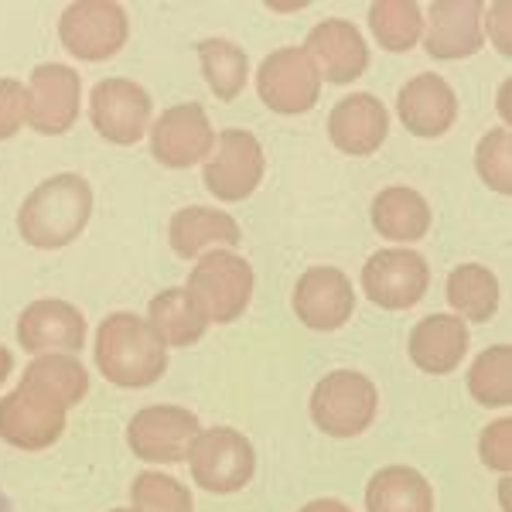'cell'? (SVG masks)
Segmentation results:
<instances>
[{
    "label": "cell",
    "instance_id": "obj_28",
    "mask_svg": "<svg viewBox=\"0 0 512 512\" xmlns=\"http://www.w3.org/2000/svg\"><path fill=\"white\" fill-rule=\"evenodd\" d=\"M369 28L386 52H407L424 35V11L414 0H376L369 7Z\"/></svg>",
    "mask_w": 512,
    "mask_h": 512
},
{
    "label": "cell",
    "instance_id": "obj_21",
    "mask_svg": "<svg viewBox=\"0 0 512 512\" xmlns=\"http://www.w3.org/2000/svg\"><path fill=\"white\" fill-rule=\"evenodd\" d=\"M468 342V325L458 315H427L410 332V359L420 373L448 376L465 362Z\"/></svg>",
    "mask_w": 512,
    "mask_h": 512
},
{
    "label": "cell",
    "instance_id": "obj_18",
    "mask_svg": "<svg viewBox=\"0 0 512 512\" xmlns=\"http://www.w3.org/2000/svg\"><path fill=\"white\" fill-rule=\"evenodd\" d=\"M424 48L434 59H468L482 48V4L478 0H437L427 7Z\"/></svg>",
    "mask_w": 512,
    "mask_h": 512
},
{
    "label": "cell",
    "instance_id": "obj_4",
    "mask_svg": "<svg viewBox=\"0 0 512 512\" xmlns=\"http://www.w3.org/2000/svg\"><path fill=\"white\" fill-rule=\"evenodd\" d=\"M379 410L373 379L355 369H335L311 393V420L328 437H355L369 431Z\"/></svg>",
    "mask_w": 512,
    "mask_h": 512
},
{
    "label": "cell",
    "instance_id": "obj_11",
    "mask_svg": "<svg viewBox=\"0 0 512 512\" xmlns=\"http://www.w3.org/2000/svg\"><path fill=\"white\" fill-rule=\"evenodd\" d=\"M256 93L274 113L294 117L308 113L321 96V76L304 55V48H277L260 62L256 72Z\"/></svg>",
    "mask_w": 512,
    "mask_h": 512
},
{
    "label": "cell",
    "instance_id": "obj_12",
    "mask_svg": "<svg viewBox=\"0 0 512 512\" xmlns=\"http://www.w3.org/2000/svg\"><path fill=\"white\" fill-rule=\"evenodd\" d=\"M151 96L130 79H103L89 93V120L96 134L110 144L130 147L147 134L151 123Z\"/></svg>",
    "mask_w": 512,
    "mask_h": 512
},
{
    "label": "cell",
    "instance_id": "obj_23",
    "mask_svg": "<svg viewBox=\"0 0 512 512\" xmlns=\"http://www.w3.org/2000/svg\"><path fill=\"white\" fill-rule=\"evenodd\" d=\"M373 229L383 239H396V243H414V239H424L427 229H431V205L424 202V195L414 192V188H383L373 198Z\"/></svg>",
    "mask_w": 512,
    "mask_h": 512
},
{
    "label": "cell",
    "instance_id": "obj_33",
    "mask_svg": "<svg viewBox=\"0 0 512 512\" xmlns=\"http://www.w3.org/2000/svg\"><path fill=\"white\" fill-rule=\"evenodd\" d=\"M28 123V86L18 79H0V140L14 137Z\"/></svg>",
    "mask_w": 512,
    "mask_h": 512
},
{
    "label": "cell",
    "instance_id": "obj_10",
    "mask_svg": "<svg viewBox=\"0 0 512 512\" xmlns=\"http://www.w3.org/2000/svg\"><path fill=\"white\" fill-rule=\"evenodd\" d=\"M431 284V267L417 250H379L362 267V294L386 311L414 308Z\"/></svg>",
    "mask_w": 512,
    "mask_h": 512
},
{
    "label": "cell",
    "instance_id": "obj_32",
    "mask_svg": "<svg viewBox=\"0 0 512 512\" xmlns=\"http://www.w3.org/2000/svg\"><path fill=\"white\" fill-rule=\"evenodd\" d=\"M475 168L492 192H499V195L512 192V134L506 127L492 130V134H485L478 140Z\"/></svg>",
    "mask_w": 512,
    "mask_h": 512
},
{
    "label": "cell",
    "instance_id": "obj_22",
    "mask_svg": "<svg viewBox=\"0 0 512 512\" xmlns=\"http://www.w3.org/2000/svg\"><path fill=\"white\" fill-rule=\"evenodd\" d=\"M168 239L171 250H175L181 260H192V256H202L212 246H236L243 233H239L236 219L226 216V212L205 209V205H188V209H178L171 216L168 226Z\"/></svg>",
    "mask_w": 512,
    "mask_h": 512
},
{
    "label": "cell",
    "instance_id": "obj_36",
    "mask_svg": "<svg viewBox=\"0 0 512 512\" xmlns=\"http://www.w3.org/2000/svg\"><path fill=\"white\" fill-rule=\"evenodd\" d=\"M301 512H352V509L338 499H315V502H308V506H301Z\"/></svg>",
    "mask_w": 512,
    "mask_h": 512
},
{
    "label": "cell",
    "instance_id": "obj_2",
    "mask_svg": "<svg viewBox=\"0 0 512 512\" xmlns=\"http://www.w3.org/2000/svg\"><path fill=\"white\" fill-rule=\"evenodd\" d=\"M96 366L113 386L144 390L158 383L168 369V345L144 318L117 311L96 332Z\"/></svg>",
    "mask_w": 512,
    "mask_h": 512
},
{
    "label": "cell",
    "instance_id": "obj_34",
    "mask_svg": "<svg viewBox=\"0 0 512 512\" xmlns=\"http://www.w3.org/2000/svg\"><path fill=\"white\" fill-rule=\"evenodd\" d=\"M478 451H482V461L495 472H509L512 468V420L502 417L489 424L478 437Z\"/></svg>",
    "mask_w": 512,
    "mask_h": 512
},
{
    "label": "cell",
    "instance_id": "obj_1",
    "mask_svg": "<svg viewBox=\"0 0 512 512\" xmlns=\"http://www.w3.org/2000/svg\"><path fill=\"white\" fill-rule=\"evenodd\" d=\"M93 216V188L82 175H55L24 198L18 212V233L38 250H62L82 236Z\"/></svg>",
    "mask_w": 512,
    "mask_h": 512
},
{
    "label": "cell",
    "instance_id": "obj_37",
    "mask_svg": "<svg viewBox=\"0 0 512 512\" xmlns=\"http://www.w3.org/2000/svg\"><path fill=\"white\" fill-rule=\"evenodd\" d=\"M11 369H14V355L4 349V345H0V383H4L7 376H11Z\"/></svg>",
    "mask_w": 512,
    "mask_h": 512
},
{
    "label": "cell",
    "instance_id": "obj_25",
    "mask_svg": "<svg viewBox=\"0 0 512 512\" xmlns=\"http://www.w3.org/2000/svg\"><path fill=\"white\" fill-rule=\"evenodd\" d=\"M147 325L158 332L164 345H192L205 335L209 318L202 315V308L185 287H168L147 308Z\"/></svg>",
    "mask_w": 512,
    "mask_h": 512
},
{
    "label": "cell",
    "instance_id": "obj_8",
    "mask_svg": "<svg viewBox=\"0 0 512 512\" xmlns=\"http://www.w3.org/2000/svg\"><path fill=\"white\" fill-rule=\"evenodd\" d=\"M263 147L250 130H222L216 137V147L205 158L202 178L205 188L219 198V202H243L256 192L263 178Z\"/></svg>",
    "mask_w": 512,
    "mask_h": 512
},
{
    "label": "cell",
    "instance_id": "obj_6",
    "mask_svg": "<svg viewBox=\"0 0 512 512\" xmlns=\"http://www.w3.org/2000/svg\"><path fill=\"white\" fill-rule=\"evenodd\" d=\"M195 485L216 495H233L243 489L256 472V451L243 434L233 427H212L198 431L188 451Z\"/></svg>",
    "mask_w": 512,
    "mask_h": 512
},
{
    "label": "cell",
    "instance_id": "obj_5",
    "mask_svg": "<svg viewBox=\"0 0 512 512\" xmlns=\"http://www.w3.org/2000/svg\"><path fill=\"white\" fill-rule=\"evenodd\" d=\"M65 431V403L38 383L21 379L18 390L0 400V441L21 451H45Z\"/></svg>",
    "mask_w": 512,
    "mask_h": 512
},
{
    "label": "cell",
    "instance_id": "obj_30",
    "mask_svg": "<svg viewBox=\"0 0 512 512\" xmlns=\"http://www.w3.org/2000/svg\"><path fill=\"white\" fill-rule=\"evenodd\" d=\"M468 393L482 407H509L512 403V345H492L468 369Z\"/></svg>",
    "mask_w": 512,
    "mask_h": 512
},
{
    "label": "cell",
    "instance_id": "obj_38",
    "mask_svg": "<svg viewBox=\"0 0 512 512\" xmlns=\"http://www.w3.org/2000/svg\"><path fill=\"white\" fill-rule=\"evenodd\" d=\"M0 512H14V509H11V502H7V495H4V492H0Z\"/></svg>",
    "mask_w": 512,
    "mask_h": 512
},
{
    "label": "cell",
    "instance_id": "obj_35",
    "mask_svg": "<svg viewBox=\"0 0 512 512\" xmlns=\"http://www.w3.org/2000/svg\"><path fill=\"white\" fill-rule=\"evenodd\" d=\"M489 35L495 41V48H499L502 55H509V4H495L492 14H489Z\"/></svg>",
    "mask_w": 512,
    "mask_h": 512
},
{
    "label": "cell",
    "instance_id": "obj_20",
    "mask_svg": "<svg viewBox=\"0 0 512 512\" xmlns=\"http://www.w3.org/2000/svg\"><path fill=\"white\" fill-rule=\"evenodd\" d=\"M396 113L414 137H444L458 120V96L441 76L424 72L400 89Z\"/></svg>",
    "mask_w": 512,
    "mask_h": 512
},
{
    "label": "cell",
    "instance_id": "obj_39",
    "mask_svg": "<svg viewBox=\"0 0 512 512\" xmlns=\"http://www.w3.org/2000/svg\"><path fill=\"white\" fill-rule=\"evenodd\" d=\"M113 512H137V509H113Z\"/></svg>",
    "mask_w": 512,
    "mask_h": 512
},
{
    "label": "cell",
    "instance_id": "obj_26",
    "mask_svg": "<svg viewBox=\"0 0 512 512\" xmlns=\"http://www.w3.org/2000/svg\"><path fill=\"white\" fill-rule=\"evenodd\" d=\"M448 301L461 321H492L499 311V280L482 263H461L448 277Z\"/></svg>",
    "mask_w": 512,
    "mask_h": 512
},
{
    "label": "cell",
    "instance_id": "obj_16",
    "mask_svg": "<svg viewBox=\"0 0 512 512\" xmlns=\"http://www.w3.org/2000/svg\"><path fill=\"white\" fill-rule=\"evenodd\" d=\"M304 55L311 59L318 76L335 82V86L355 82L369 65L366 38L359 35V28L352 21L342 18H328L315 24L308 31V41H304Z\"/></svg>",
    "mask_w": 512,
    "mask_h": 512
},
{
    "label": "cell",
    "instance_id": "obj_14",
    "mask_svg": "<svg viewBox=\"0 0 512 512\" xmlns=\"http://www.w3.org/2000/svg\"><path fill=\"white\" fill-rule=\"evenodd\" d=\"M216 147V130L198 103H181L164 110L151 127V151L164 168H192Z\"/></svg>",
    "mask_w": 512,
    "mask_h": 512
},
{
    "label": "cell",
    "instance_id": "obj_24",
    "mask_svg": "<svg viewBox=\"0 0 512 512\" xmlns=\"http://www.w3.org/2000/svg\"><path fill=\"white\" fill-rule=\"evenodd\" d=\"M366 512H434V489L417 468H379L366 485Z\"/></svg>",
    "mask_w": 512,
    "mask_h": 512
},
{
    "label": "cell",
    "instance_id": "obj_17",
    "mask_svg": "<svg viewBox=\"0 0 512 512\" xmlns=\"http://www.w3.org/2000/svg\"><path fill=\"white\" fill-rule=\"evenodd\" d=\"M18 342L35 355H72L86 345V318L69 301H31L18 318Z\"/></svg>",
    "mask_w": 512,
    "mask_h": 512
},
{
    "label": "cell",
    "instance_id": "obj_27",
    "mask_svg": "<svg viewBox=\"0 0 512 512\" xmlns=\"http://www.w3.org/2000/svg\"><path fill=\"white\" fill-rule=\"evenodd\" d=\"M198 62H202L205 82L222 103L233 99L246 89V76H250V59L239 45L226 38H205L198 45Z\"/></svg>",
    "mask_w": 512,
    "mask_h": 512
},
{
    "label": "cell",
    "instance_id": "obj_3",
    "mask_svg": "<svg viewBox=\"0 0 512 512\" xmlns=\"http://www.w3.org/2000/svg\"><path fill=\"white\" fill-rule=\"evenodd\" d=\"M185 291L195 297L205 318L229 325L250 308L253 267L233 250H212L192 267Z\"/></svg>",
    "mask_w": 512,
    "mask_h": 512
},
{
    "label": "cell",
    "instance_id": "obj_7",
    "mask_svg": "<svg viewBox=\"0 0 512 512\" xmlns=\"http://www.w3.org/2000/svg\"><path fill=\"white\" fill-rule=\"evenodd\" d=\"M130 24L127 11L113 0H79L62 11L59 38L65 52L82 62H103L113 59L127 45Z\"/></svg>",
    "mask_w": 512,
    "mask_h": 512
},
{
    "label": "cell",
    "instance_id": "obj_9",
    "mask_svg": "<svg viewBox=\"0 0 512 512\" xmlns=\"http://www.w3.org/2000/svg\"><path fill=\"white\" fill-rule=\"evenodd\" d=\"M198 417L185 407H144L137 410L134 420L127 424V444L140 461L151 465H178L188 461L192 441L198 437Z\"/></svg>",
    "mask_w": 512,
    "mask_h": 512
},
{
    "label": "cell",
    "instance_id": "obj_29",
    "mask_svg": "<svg viewBox=\"0 0 512 512\" xmlns=\"http://www.w3.org/2000/svg\"><path fill=\"white\" fill-rule=\"evenodd\" d=\"M28 383H38L41 390H48L52 396H59L65 403V410L82 403V396L89 393V373L82 369V362L76 355L69 352H48V355H38L24 376Z\"/></svg>",
    "mask_w": 512,
    "mask_h": 512
},
{
    "label": "cell",
    "instance_id": "obj_13",
    "mask_svg": "<svg viewBox=\"0 0 512 512\" xmlns=\"http://www.w3.org/2000/svg\"><path fill=\"white\" fill-rule=\"evenodd\" d=\"M79 99L82 79L76 76V69L59 62L38 65L28 86V127L45 137L65 134L79 120Z\"/></svg>",
    "mask_w": 512,
    "mask_h": 512
},
{
    "label": "cell",
    "instance_id": "obj_19",
    "mask_svg": "<svg viewBox=\"0 0 512 512\" xmlns=\"http://www.w3.org/2000/svg\"><path fill=\"white\" fill-rule=\"evenodd\" d=\"M390 134V113L373 93H355L335 103L328 113V137L342 154L352 158H369L383 147Z\"/></svg>",
    "mask_w": 512,
    "mask_h": 512
},
{
    "label": "cell",
    "instance_id": "obj_31",
    "mask_svg": "<svg viewBox=\"0 0 512 512\" xmlns=\"http://www.w3.org/2000/svg\"><path fill=\"white\" fill-rule=\"evenodd\" d=\"M137 512H195L192 492L164 472H140L130 485Z\"/></svg>",
    "mask_w": 512,
    "mask_h": 512
},
{
    "label": "cell",
    "instance_id": "obj_15",
    "mask_svg": "<svg viewBox=\"0 0 512 512\" xmlns=\"http://www.w3.org/2000/svg\"><path fill=\"white\" fill-rule=\"evenodd\" d=\"M355 311L352 280L335 267L304 270L294 287V315L311 332H335Z\"/></svg>",
    "mask_w": 512,
    "mask_h": 512
}]
</instances>
